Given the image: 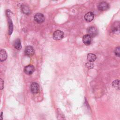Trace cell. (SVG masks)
Here are the masks:
<instances>
[{"instance_id":"cell-1","label":"cell","mask_w":120,"mask_h":120,"mask_svg":"<svg viewBox=\"0 0 120 120\" xmlns=\"http://www.w3.org/2000/svg\"><path fill=\"white\" fill-rule=\"evenodd\" d=\"M64 37V33L60 30H57L55 31L53 34V38L54 40H58L62 39Z\"/></svg>"},{"instance_id":"cell-2","label":"cell","mask_w":120,"mask_h":120,"mask_svg":"<svg viewBox=\"0 0 120 120\" xmlns=\"http://www.w3.org/2000/svg\"><path fill=\"white\" fill-rule=\"evenodd\" d=\"M34 20L37 23H41L44 22L45 17L42 14L37 13L34 16Z\"/></svg>"},{"instance_id":"cell-3","label":"cell","mask_w":120,"mask_h":120,"mask_svg":"<svg viewBox=\"0 0 120 120\" xmlns=\"http://www.w3.org/2000/svg\"><path fill=\"white\" fill-rule=\"evenodd\" d=\"M88 35L91 37H95L98 33V30L96 27L94 26H91L88 28Z\"/></svg>"},{"instance_id":"cell-4","label":"cell","mask_w":120,"mask_h":120,"mask_svg":"<svg viewBox=\"0 0 120 120\" xmlns=\"http://www.w3.org/2000/svg\"><path fill=\"white\" fill-rule=\"evenodd\" d=\"M98 8L100 11H105L109 8V6L107 2L105 1H102L99 3Z\"/></svg>"},{"instance_id":"cell-5","label":"cell","mask_w":120,"mask_h":120,"mask_svg":"<svg viewBox=\"0 0 120 120\" xmlns=\"http://www.w3.org/2000/svg\"><path fill=\"white\" fill-rule=\"evenodd\" d=\"M39 87L38 84L35 82H33L30 85V90L32 93L36 94L38 93Z\"/></svg>"},{"instance_id":"cell-6","label":"cell","mask_w":120,"mask_h":120,"mask_svg":"<svg viewBox=\"0 0 120 120\" xmlns=\"http://www.w3.org/2000/svg\"><path fill=\"white\" fill-rule=\"evenodd\" d=\"M35 70L34 67L32 65H29L26 66L24 68V71L27 75L32 74Z\"/></svg>"},{"instance_id":"cell-7","label":"cell","mask_w":120,"mask_h":120,"mask_svg":"<svg viewBox=\"0 0 120 120\" xmlns=\"http://www.w3.org/2000/svg\"><path fill=\"white\" fill-rule=\"evenodd\" d=\"M24 53L27 56H32L34 54V48L31 46H28L24 50Z\"/></svg>"},{"instance_id":"cell-8","label":"cell","mask_w":120,"mask_h":120,"mask_svg":"<svg viewBox=\"0 0 120 120\" xmlns=\"http://www.w3.org/2000/svg\"><path fill=\"white\" fill-rule=\"evenodd\" d=\"M82 41L85 45H88L91 44L92 41V38L88 34L85 35L82 37Z\"/></svg>"},{"instance_id":"cell-9","label":"cell","mask_w":120,"mask_h":120,"mask_svg":"<svg viewBox=\"0 0 120 120\" xmlns=\"http://www.w3.org/2000/svg\"><path fill=\"white\" fill-rule=\"evenodd\" d=\"M94 15L91 12H89L86 13L84 15V19L86 21L88 22H90L93 20L94 19Z\"/></svg>"},{"instance_id":"cell-10","label":"cell","mask_w":120,"mask_h":120,"mask_svg":"<svg viewBox=\"0 0 120 120\" xmlns=\"http://www.w3.org/2000/svg\"><path fill=\"white\" fill-rule=\"evenodd\" d=\"M8 57V55L6 51L5 50H1L0 51V61H5Z\"/></svg>"},{"instance_id":"cell-11","label":"cell","mask_w":120,"mask_h":120,"mask_svg":"<svg viewBox=\"0 0 120 120\" xmlns=\"http://www.w3.org/2000/svg\"><path fill=\"white\" fill-rule=\"evenodd\" d=\"M14 46L15 49L18 50H20L22 48L21 40L19 39H16L14 42Z\"/></svg>"},{"instance_id":"cell-12","label":"cell","mask_w":120,"mask_h":120,"mask_svg":"<svg viewBox=\"0 0 120 120\" xmlns=\"http://www.w3.org/2000/svg\"><path fill=\"white\" fill-rule=\"evenodd\" d=\"M97 58L96 55L93 53H88L87 55V60L89 62L94 61Z\"/></svg>"},{"instance_id":"cell-13","label":"cell","mask_w":120,"mask_h":120,"mask_svg":"<svg viewBox=\"0 0 120 120\" xmlns=\"http://www.w3.org/2000/svg\"><path fill=\"white\" fill-rule=\"evenodd\" d=\"M22 12L26 14V15H29L30 13V10L29 8L25 5H23L22 6Z\"/></svg>"},{"instance_id":"cell-14","label":"cell","mask_w":120,"mask_h":120,"mask_svg":"<svg viewBox=\"0 0 120 120\" xmlns=\"http://www.w3.org/2000/svg\"><path fill=\"white\" fill-rule=\"evenodd\" d=\"M8 34L9 35H11L13 30V25L12 22V20L9 18L8 19Z\"/></svg>"},{"instance_id":"cell-15","label":"cell","mask_w":120,"mask_h":120,"mask_svg":"<svg viewBox=\"0 0 120 120\" xmlns=\"http://www.w3.org/2000/svg\"><path fill=\"white\" fill-rule=\"evenodd\" d=\"M112 86L116 89H120V81L119 80H115L112 82Z\"/></svg>"},{"instance_id":"cell-16","label":"cell","mask_w":120,"mask_h":120,"mask_svg":"<svg viewBox=\"0 0 120 120\" xmlns=\"http://www.w3.org/2000/svg\"><path fill=\"white\" fill-rule=\"evenodd\" d=\"M85 66L88 69H91L94 67V65L92 62L89 61L85 64Z\"/></svg>"},{"instance_id":"cell-17","label":"cell","mask_w":120,"mask_h":120,"mask_svg":"<svg viewBox=\"0 0 120 120\" xmlns=\"http://www.w3.org/2000/svg\"><path fill=\"white\" fill-rule=\"evenodd\" d=\"M114 53L115 54L118 56V57H120V47L119 46V47H116L115 50H114Z\"/></svg>"},{"instance_id":"cell-18","label":"cell","mask_w":120,"mask_h":120,"mask_svg":"<svg viewBox=\"0 0 120 120\" xmlns=\"http://www.w3.org/2000/svg\"><path fill=\"white\" fill-rule=\"evenodd\" d=\"M4 88V81L1 78H0V90H2Z\"/></svg>"},{"instance_id":"cell-19","label":"cell","mask_w":120,"mask_h":120,"mask_svg":"<svg viewBox=\"0 0 120 120\" xmlns=\"http://www.w3.org/2000/svg\"><path fill=\"white\" fill-rule=\"evenodd\" d=\"M2 116H3V113H2V112L1 113V114L0 115V120H2V119H3V117H2Z\"/></svg>"}]
</instances>
